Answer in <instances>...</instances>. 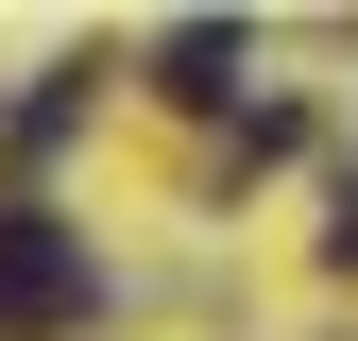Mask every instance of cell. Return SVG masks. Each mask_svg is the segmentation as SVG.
Wrapping results in <instances>:
<instances>
[{
  "instance_id": "6da1fadb",
  "label": "cell",
  "mask_w": 358,
  "mask_h": 341,
  "mask_svg": "<svg viewBox=\"0 0 358 341\" xmlns=\"http://www.w3.org/2000/svg\"><path fill=\"white\" fill-rule=\"evenodd\" d=\"M69 324H103V256L52 205H0V341H69Z\"/></svg>"
},
{
  "instance_id": "7a4b0ae2",
  "label": "cell",
  "mask_w": 358,
  "mask_h": 341,
  "mask_svg": "<svg viewBox=\"0 0 358 341\" xmlns=\"http://www.w3.org/2000/svg\"><path fill=\"white\" fill-rule=\"evenodd\" d=\"M239 68H256V34H239V17H188V34L154 52V85H171V103H239Z\"/></svg>"
},
{
  "instance_id": "3957f363",
  "label": "cell",
  "mask_w": 358,
  "mask_h": 341,
  "mask_svg": "<svg viewBox=\"0 0 358 341\" xmlns=\"http://www.w3.org/2000/svg\"><path fill=\"white\" fill-rule=\"evenodd\" d=\"M85 85H103V68H52V85H34V103H17V119H0V137H17V154H52V137H69V119H85Z\"/></svg>"
},
{
  "instance_id": "277c9868",
  "label": "cell",
  "mask_w": 358,
  "mask_h": 341,
  "mask_svg": "<svg viewBox=\"0 0 358 341\" xmlns=\"http://www.w3.org/2000/svg\"><path fill=\"white\" fill-rule=\"evenodd\" d=\"M324 256H341V273H358V170H341V222H324Z\"/></svg>"
}]
</instances>
